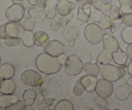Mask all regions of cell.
Returning a JSON list of instances; mask_svg holds the SVG:
<instances>
[{
	"mask_svg": "<svg viewBox=\"0 0 132 110\" xmlns=\"http://www.w3.org/2000/svg\"><path fill=\"white\" fill-rule=\"evenodd\" d=\"M3 40L5 46L15 47L18 46L19 44V38H18L6 37Z\"/></svg>",
	"mask_w": 132,
	"mask_h": 110,
	"instance_id": "d590c367",
	"label": "cell"
},
{
	"mask_svg": "<svg viewBox=\"0 0 132 110\" xmlns=\"http://www.w3.org/2000/svg\"><path fill=\"white\" fill-rule=\"evenodd\" d=\"M101 72L103 78L112 82L117 81L123 76L121 68L110 63L103 65L101 68Z\"/></svg>",
	"mask_w": 132,
	"mask_h": 110,
	"instance_id": "5b68a950",
	"label": "cell"
},
{
	"mask_svg": "<svg viewBox=\"0 0 132 110\" xmlns=\"http://www.w3.org/2000/svg\"><path fill=\"white\" fill-rule=\"evenodd\" d=\"M16 89V84L13 80L4 79L0 84V92L1 94H11L14 93Z\"/></svg>",
	"mask_w": 132,
	"mask_h": 110,
	"instance_id": "9a60e30c",
	"label": "cell"
},
{
	"mask_svg": "<svg viewBox=\"0 0 132 110\" xmlns=\"http://www.w3.org/2000/svg\"><path fill=\"white\" fill-rule=\"evenodd\" d=\"M81 82L85 87L86 91L92 93L95 91L97 84V76L93 75H86L81 78Z\"/></svg>",
	"mask_w": 132,
	"mask_h": 110,
	"instance_id": "5bb4252c",
	"label": "cell"
},
{
	"mask_svg": "<svg viewBox=\"0 0 132 110\" xmlns=\"http://www.w3.org/2000/svg\"><path fill=\"white\" fill-rule=\"evenodd\" d=\"M34 40L35 45L41 47H45L50 41L48 35L43 31H38L34 33Z\"/></svg>",
	"mask_w": 132,
	"mask_h": 110,
	"instance_id": "ac0fdd59",
	"label": "cell"
},
{
	"mask_svg": "<svg viewBox=\"0 0 132 110\" xmlns=\"http://www.w3.org/2000/svg\"><path fill=\"white\" fill-rule=\"evenodd\" d=\"M18 38L21 40L23 44L26 47H32L35 45L34 33L32 31H28L25 29L20 24V32H19Z\"/></svg>",
	"mask_w": 132,
	"mask_h": 110,
	"instance_id": "8fae6325",
	"label": "cell"
},
{
	"mask_svg": "<svg viewBox=\"0 0 132 110\" xmlns=\"http://www.w3.org/2000/svg\"><path fill=\"white\" fill-rule=\"evenodd\" d=\"M92 5L94 6L95 9L101 10L103 6V3L101 0H93L92 1Z\"/></svg>",
	"mask_w": 132,
	"mask_h": 110,
	"instance_id": "ab89813d",
	"label": "cell"
},
{
	"mask_svg": "<svg viewBox=\"0 0 132 110\" xmlns=\"http://www.w3.org/2000/svg\"><path fill=\"white\" fill-rule=\"evenodd\" d=\"M37 95V90L35 87L27 89L23 92L22 98L27 106H32L34 104Z\"/></svg>",
	"mask_w": 132,
	"mask_h": 110,
	"instance_id": "d6986e66",
	"label": "cell"
},
{
	"mask_svg": "<svg viewBox=\"0 0 132 110\" xmlns=\"http://www.w3.org/2000/svg\"><path fill=\"white\" fill-rule=\"evenodd\" d=\"M20 80L24 85L32 87H39L43 84L41 75L33 69H27L23 71L21 75Z\"/></svg>",
	"mask_w": 132,
	"mask_h": 110,
	"instance_id": "277c9868",
	"label": "cell"
},
{
	"mask_svg": "<svg viewBox=\"0 0 132 110\" xmlns=\"http://www.w3.org/2000/svg\"><path fill=\"white\" fill-rule=\"evenodd\" d=\"M85 64L82 60L76 54L70 55L65 64L64 72L67 75L75 76L82 72Z\"/></svg>",
	"mask_w": 132,
	"mask_h": 110,
	"instance_id": "3957f363",
	"label": "cell"
},
{
	"mask_svg": "<svg viewBox=\"0 0 132 110\" xmlns=\"http://www.w3.org/2000/svg\"><path fill=\"white\" fill-rule=\"evenodd\" d=\"M128 83L129 84H130V85L132 86V77L128 79Z\"/></svg>",
	"mask_w": 132,
	"mask_h": 110,
	"instance_id": "c3c4849f",
	"label": "cell"
},
{
	"mask_svg": "<svg viewBox=\"0 0 132 110\" xmlns=\"http://www.w3.org/2000/svg\"><path fill=\"white\" fill-rule=\"evenodd\" d=\"M113 89L114 87L112 82L103 78L97 82L95 91L98 96L104 98H108L112 94Z\"/></svg>",
	"mask_w": 132,
	"mask_h": 110,
	"instance_id": "9c48e42d",
	"label": "cell"
},
{
	"mask_svg": "<svg viewBox=\"0 0 132 110\" xmlns=\"http://www.w3.org/2000/svg\"><path fill=\"white\" fill-rule=\"evenodd\" d=\"M105 16L103 12L101 10L95 9L92 5L90 8V14L89 16L88 23H95V22H99L101 20L102 18Z\"/></svg>",
	"mask_w": 132,
	"mask_h": 110,
	"instance_id": "7402d4cb",
	"label": "cell"
},
{
	"mask_svg": "<svg viewBox=\"0 0 132 110\" xmlns=\"http://www.w3.org/2000/svg\"><path fill=\"white\" fill-rule=\"evenodd\" d=\"M108 16L113 20H117L121 18V11L119 6L117 5H112L110 9L108 10Z\"/></svg>",
	"mask_w": 132,
	"mask_h": 110,
	"instance_id": "4dcf8cb0",
	"label": "cell"
},
{
	"mask_svg": "<svg viewBox=\"0 0 132 110\" xmlns=\"http://www.w3.org/2000/svg\"><path fill=\"white\" fill-rule=\"evenodd\" d=\"M121 19L122 21V23L124 25L128 27L132 26V13L131 12H126L122 13L121 14Z\"/></svg>",
	"mask_w": 132,
	"mask_h": 110,
	"instance_id": "d6a6232c",
	"label": "cell"
},
{
	"mask_svg": "<svg viewBox=\"0 0 132 110\" xmlns=\"http://www.w3.org/2000/svg\"><path fill=\"white\" fill-rule=\"evenodd\" d=\"M73 18V14L72 12H70L69 14H67V15L62 16L59 19V23H60V25H61V27H62V28H64V27H67L68 22L70 21Z\"/></svg>",
	"mask_w": 132,
	"mask_h": 110,
	"instance_id": "e575fe53",
	"label": "cell"
},
{
	"mask_svg": "<svg viewBox=\"0 0 132 110\" xmlns=\"http://www.w3.org/2000/svg\"><path fill=\"white\" fill-rule=\"evenodd\" d=\"M103 46L104 50L113 53L119 49V43L116 37L111 36L109 34H104L103 38Z\"/></svg>",
	"mask_w": 132,
	"mask_h": 110,
	"instance_id": "30bf717a",
	"label": "cell"
},
{
	"mask_svg": "<svg viewBox=\"0 0 132 110\" xmlns=\"http://www.w3.org/2000/svg\"><path fill=\"white\" fill-rule=\"evenodd\" d=\"M15 1H22V0H15Z\"/></svg>",
	"mask_w": 132,
	"mask_h": 110,
	"instance_id": "681fc988",
	"label": "cell"
},
{
	"mask_svg": "<svg viewBox=\"0 0 132 110\" xmlns=\"http://www.w3.org/2000/svg\"><path fill=\"white\" fill-rule=\"evenodd\" d=\"M24 9L20 3H14L9 6L5 12L6 18L12 22H18L24 16Z\"/></svg>",
	"mask_w": 132,
	"mask_h": 110,
	"instance_id": "8992f818",
	"label": "cell"
},
{
	"mask_svg": "<svg viewBox=\"0 0 132 110\" xmlns=\"http://www.w3.org/2000/svg\"><path fill=\"white\" fill-rule=\"evenodd\" d=\"M126 53L127 54L128 58L132 60V43L128 44L126 49Z\"/></svg>",
	"mask_w": 132,
	"mask_h": 110,
	"instance_id": "7bdbcfd3",
	"label": "cell"
},
{
	"mask_svg": "<svg viewBox=\"0 0 132 110\" xmlns=\"http://www.w3.org/2000/svg\"><path fill=\"white\" fill-rule=\"evenodd\" d=\"M36 65L40 72L46 75L56 73L60 71L61 63L57 57L53 56L46 53H41L36 60Z\"/></svg>",
	"mask_w": 132,
	"mask_h": 110,
	"instance_id": "6da1fadb",
	"label": "cell"
},
{
	"mask_svg": "<svg viewBox=\"0 0 132 110\" xmlns=\"http://www.w3.org/2000/svg\"><path fill=\"white\" fill-rule=\"evenodd\" d=\"M27 105L24 101L18 100L16 102L13 103L10 106H8L5 109L6 110H24L27 109Z\"/></svg>",
	"mask_w": 132,
	"mask_h": 110,
	"instance_id": "f546056e",
	"label": "cell"
},
{
	"mask_svg": "<svg viewBox=\"0 0 132 110\" xmlns=\"http://www.w3.org/2000/svg\"><path fill=\"white\" fill-rule=\"evenodd\" d=\"M57 58L59 61L60 62V63H61L62 65H65L66 63H67L68 57H67V56L65 55L64 54H61V55L59 56H58Z\"/></svg>",
	"mask_w": 132,
	"mask_h": 110,
	"instance_id": "b9f144b4",
	"label": "cell"
},
{
	"mask_svg": "<svg viewBox=\"0 0 132 110\" xmlns=\"http://www.w3.org/2000/svg\"><path fill=\"white\" fill-rule=\"evenodd\" d=\"M54 102V98H45L43 100L42 104H42V106L44 107V108H46V107L52 106Z\"/></svg>",
	"mask_w": 132,
	"mask_h": 110,
	"instance_id": "74e56055",
	"label": "cell"
},
{
	"mask_svg": "<svg viewBox=\"0 0 132 110\" xmlns=\"http://www.w3.org/2000/svg\"><path fill=\"white\" fill-rule=\"evenodd\" d=\"M68 46L70 47H73L76 45V41H75V39L71 38L68 40Z\"/></svg>",
	"mask_w": 132,
	"mask_h": 110,
	"instance_id": "f6af8a7d",
	"label": "cell"
},
{
	"mask_svg": "<svg viewBox=\"0 0 132 110\" xmlns=\"http://www.w3.org/2000/svg\"><path fill=\"white\" fill-rule=\"evenodd\" d=\"M84 35L86 40L92 45L98 44L103 40V29L95 23H88L84 30Z\"/></svg>",
	"mask_w": 132,
	"mask_h": 110,
	"instance_id": "7a4b0ae2",
	"label": "cell"
},
{
	"mask_svg": "<svg viewBox=\"0 0 132 110\" xmlns=\"http://www.w3.org/2000/svg\"><path fill=\"white\" fill-rule=\"evenodd\" d=\"M34 4H36L37 7L45 9L46 0H34Z\"/></svg>",
	"mask_w": 132,
	"mask_h": 110,
	"instance_id": "60d3db41",
	"label": "cell"
},
{
	"mask_svg": "<svg viewBox=\"0 0 132 110\" xmlns=\"http://www.w3.org/2000/svg\"><path fill=\"white\" fill-rule=\"evenodd\" d=\"M59 0H46L45 10L49 19H54L57 13V6Z\"/></svg>",
	"mask_w": 132,
	"mask_h": 110,
	"instance_id": "e0dca14e",
	"label": "cell"
},
{
	"mask_svg": "<svg viewBox=\"0 0 132 110\" xmlns=\"http://www.w3.org/2000/svg\"><path fill=\"white\" fill-rule=\"evenodd\" d=\"M128 72L130 75L132 76V61L130 63V64L128 66Z\"/></svg>",
	"mask_w": 132,
	"mask_h": 110,
	"instance_id": "bcb514c9",
	"label": "cell"
},
{
	"mask_svg": "<svg viewBox=\"0 0 132 110\" xmlns=\"http://www.w3.org/2000/svg\"><path fill=\"white\" fill-rule=\"evenodd\" d=\"M132 93V86L128 83L122 84L115 90V96L117 100L123 101L127 99Z\"/></svg>",
	"mask_w": 132,
	"mask_h": 110,
	"instance_id": "7c38bea8",
	"label": "cell"
},
{
	"mask_svg": "<svg viewBox=\"0 0 132 110\" xmlns=\"http://www.w3.org/2000/svg\"><path fill=\"white\" fill-rule=\"evenodd\" d=\"M18 100H19L18 97L15 94H2V95L0 96V107L2 109H5Z\"/></svg>",
	"mask_w": 132,
	"mask_h": 110,
	"instance_id": "44dd1931",
	"label": "cell"
},
{
	"mask_svg": "<svg viewBox=\"0 0 132 110\" xmlns=\"http://www.w3.org/2000/svg\"><path fill=\"white\" fill-rule=\"evenodd\" d=\"M55 110H73L74 107L72 102L68 100L63 99L59 101L54 107Z\"/></svg>",
	"mask_w": 132,
	"mask_h": 110,
	"instance_id": "d4e9b609",
	"label": "cell"
},
{
	"mask_svg": "<svg viewBox=\"0 0 132 110\" xmlns=\"http://www.w3.org/2000/svg\"><path fill=\"white\" fill-rule=\"evenodd\" d=\"M111 6H112V5H111L110 3L104 4V5H103V8H102L101 10L103 12L108 11V10H109V9H110Z\"/></svg>",
	"mask_w": 132,
	"mask_h": 110,
	"instance_id": "ee69618b",
	"label": "cell"
},
{
	"mask_svg": "<svg viewBox=\"0 0 132 110\" xmlns=\"http://www.w3.org/2000/svg\"><path fill=\"white\" fill-rule=\"evenodd\" d=\"M36 24V20L34 18H29L25 20L24 23V27L25 29L28 30V31H32L35 27Z\"/></svg>",
	"mask_w": 132,
	"mask_h": 110,
	"instance_id": "8d00e7d4",
	"label": "cell"
},
{
	"mask_svg": "<svg viewBox=\"0 0 132 110\" xmlns=\"http://www.w3.org/2000/svg\"><path fill=\"white\" fill-rule=\"evenodd\" d=\"M97 60L100 64L104 65L109 63L112 60V53L104 49V50L98 55Z\"/></svg>",
	"mask_w": 132,
	"mask_h": 110,
	"instance_id": "cb8c5ba5",
	"label": "cell"
},
{
	"mask_svg": "<svg viewBox=\"0 0 132 110\" xmlns=\"http://www.w3.org/2000/svg\"><path fill=\"white\" fill-rule=\"evenodd\" d=\"M128 56L126 52L121 49H118L117 51L112 53V60L117 65L120 66H124L128 60Z\"/></svg>",
	"mask_w": 132,
	"mask_h": 110,
	"instance_id": "ffe728a7",
	"label": "cell"
},
{
	"mask_svg": "<svg viewBox=\"0 0 132 110\" xmlns=\"http://www.w3.org/2000/svg\"><path fill=\"white\" fill-rule=\"evenodd\" d=\"M20 32V24L18 22L9 21L1 26L0 36L1 39L6 37L18 38Z\"/></svg>",
	"mask_w": 132,
	"mask_h": 110,
	"instance_id": "52a82bcc",
	"label": "cell"
},
{
	"mask_svg": "<svg viewBox=\"0 0 132 110\" xmlns=\"http://www.w3.org/2000/svg\"><path fill=\"white\" fill-rule=\"evenodd\" d=\"M15 68L12 64L9 63H3L0 67V78L2 80L10 79L15 75Z\"/></svg>",
	"mask_w": 132,
	"mask_h": 110,
	"instance_id": "2e32d148",
	"label": "cell"
},
{
	"mask_svg": "<svg viewBox=\"0 0 132 110\" xmlns=\"http://www.w3.org/2000/svg\"><path fill=\"white\" fill-rule=\"evenodd\" d=\"M121 37L124 42L127 44L132 43V26L126 27L122 30Z\"/></svg>",
	"mask_w": 132,
	"mask_h": 110,
	"instance_id": "4316f807",
	"label": "cell"
},
{
	"mask_svg": "<svg viewBox=\"0 0 132 110\" xmlns=\"http://www.w3.org/2000/svg\"><path fill=\"white\" fill-rule=\"evenodd\" d=\"M63 35L67 40L71 38L76 39L79 36V31L75 27H69L63 31Z\"/></svg>",
	"mask_w": 132,
	"mask_h": 110,
	"instance_id": "f1b7e54d",
	"label": "cell"
},
{
	"mask_svg": "<svg viewBox=\"0 0 132 110\" xmlns=\"http://www.w3.org/2000/svg\"><path fill=\"white\" fill-rule=\"evenodd\" d=\"M61 25L59 21L53 20L50 23V28L53 31H57L60 28Z\"/></svg>",
	"mask_w": 132,
	"mask_h": 110,
	"instance_id": "f35d334b",
	"label": "cell"
},
{
	"mask_svg": "<svg viewBox=\"0 0 132 110\" xmlns=\"http://www.w3.org/2000/svg\"><path fill=\"white\" fill-rule=\"evenodd\" d=\"M84 71L86 75L97 76L101 71V68L97 63H89L85 65Z\"/></svg>",
	"mask_w": 132,
	"mask_h": 110,
	"instance_id": "603a6c76",
	"label": "cell"
},
{
	"mask_svg": "<svg viewBox=\"0 0 132 110\" xmlns=\"http://www.w3.org/2000/svg\"><path fill=\"white\" fill-rule=\"evenodd\" d=\"M76 8V4L68 0H59L57 10L59 15L64 16L69 14Z\"/></svg>",
	"mask_w": 132,
	"mask_h": 110,
	"instance_id": "4fadbf2b",
	"label": "cell"
},
{
	"mask_svg": "<svg viewBox=\"0 0 132 110\" xmlns=\"http://www.w3.org/2000/svg\"><path fill=\"white\" fill-rule=\"evenodd\" d=\"M44 53H46L53 56L58 57L64 54L67 50V47L61 41L57 40H51L43 49Z\"/></svg>",
	"mask_w": 132,
	"mask_h": 110,
	"instance_id": "ba28073f",
	"label": "cell"
},
{
	"mask_svg": "<svg viewBox=\"0 0 132 110\" xmlns=\"http://www.w3.org/2000/svg\"><path fill=\"white\" fill-rule=\"evenodd\" d=\"M94 102L96 104L97 106H98L100 108L103 109H106L108 108V102L107 101L106 98L98 96L94 99Z\"/></svg>",
	"mask_w": 132,
	"mask_h": 110,
	"instance_id": "836d02e7",
	"label": "cell"
},
{
	"mask_svg": "<svg viewBox=\"0 0 132 110\" xmlns=\"http://www.w3.org/2000/svg\"><path fill=\"white\" fill-rule=\"evenodd\" d=\"M113 24H114V20H113L108 15H105L99 21V25L103 29V31H105L112 27Z\"/></svg>",
	"mask_w": 132,
	"mask_h": 110,
	"instance_id": "83f0119b",
	"label": "cell"
},
{
	"mask_svg": "<svg viewBox=\"0 0 132 110\" xmlns=\"http://www.w3.org/2000/svg\"><path fill=\"white\" fill-rule=\"evenodd\" d=\"M122 13L129 12L131 10V0H118Z\"/></svg>",
	"mask_w": 132,
	"mask_h": 110,
	"instance_id": "1f68e13d",
	"label": "cell"
},
{
	"mask_svg": "<svg viewBox=\"0 0 132 110\" xmlns=\"http://www.w3.org/2000/svg\"><path fill=\"white\" fill-rule=\"evenodd\" d=\"M102 2H103V5H104V4H107V3H112V0H101Z\"/></svg>",
	"mask_w": 132,
	"mask_h": 110,
	"instance_id": "7dc6e473",
	"label": "cell"
},
{
	"mask_svg": "<svg viewBox=\"0 0 132 110\" xmlns=\"http://www.w3.org/2000/svg\"><path fill=\"white\" fill-rule=\"evenodd\" d=\"M85 90L86 89H85V87L83 86L82 82H81V78H79L75 83L73 89H72V93H73V94L75 97H79L83 94Z\"/></svg>",
	"mask_w": 132,
	"mask_h": 110,
	"instance_id": "484cf974",
	"label": "cell"
}]
</instances>
